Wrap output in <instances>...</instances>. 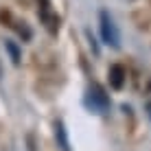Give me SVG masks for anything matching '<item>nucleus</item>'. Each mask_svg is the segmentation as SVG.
<instances>
[{"instance_id": "nucleus-5", "label": "nucleus", "mask_w": 151, "mask_h": 151, "mask_svg": "<svg viewBox=\"0 0 151 151\" xmlns=\"http://www.w3.org/2000/svg\"><path fill=\"white\" fill-rule=\"evenodd\" d=\"M55 136H57V140H59L61 149L70 151V147H68V136H66V129H64V123H61V121L55 123Z\"/></svg>"}, {"instance_id": "nucleus-3", "label": "nucleus", "mask_w": 151, "mask_h": 151, "mask_svg": "<svg viewBox=\"0 0 151 151\" xmlns=\"http://www.w3.org/2000/svg\"><path fill=\"white\" fill-rule=\"evenodd\" d=\"M110 83H112V88H116V90H121L123 88V83H125V68L123 66H112L110 68Z\"/></svg>"}, {"instance_id": "nucleus-7", "label": "nucleus", "mask_w": 151, "mask_h": 151, "mask_svg": "<svg viewBox=\"0 0 151 151\" xmlns=\"http://www.w3.org/2000/svg\"><path fill=\"white\" fill-rule=\"evenodd\" d=\"M149 116H151V105H149Z\"/></svg>"}, {"instance_id": "nucleus-4", "label": "nucleus", "mask_w": 151, "mask_h": 151, "mask_svg": "<svg viewBox=\"0 0 151 151\" xmlns=\"http://www.w3.org/2000/svg\"><path fill=\"white\" fill-rule=\"evenodd\" d=\"M4 50L9 53V57H11V61L15 66H20V59H22V53H20V48L15 46V42L11 40H4Z\"/></svg>"}, {"instance_id": "nucleus-1", "label": "nucleus", "mask_w": 151, "mask_h": 151, "mask_svg": "<svg viewBox=\"0 0 151 151\" xmlns=\"http://www.w3.org/2000/svg\"><path fill=\"white\" fill-rule=\"evenodd\" d=\"M86 105L90 107L92 112H99V114H105L107 110H110V96L105 94V90H103L101 86H92L90 90H88V94H86Z\"/></svg>"}, {"instance_id": "nucleus-6", "label": "nucleus", "mask_w": 151, "mask_h": 151, "mask_svg": "<svg viewBox=\"0 0 151 151\" xmlns=\"http://www.w3.org/2000/svg\"><path fill=\"white\" fill-rule=\"evenodd\" d=\"M88 37H90V44H92V48H94V53H99V44H96V40L92 37V33L88 31Z\"/></svg>"}, {"instance_id": "nucleus-2", "label": "nucleus", "mask_w": 151, "mask_h": 151, "mask_svg": "<svg viewBox=\"0 0 151 151\" xmlns=\"http://www.w3.org/2000/svg\"><path fill=\"white\" fill-rule=\"evenodd\" d=\"M99 27H101V40L105 44H110L112 48H118V31H116V24H114L112 15L107 11L99 13Z\"/></svg>"}]
</instances>
